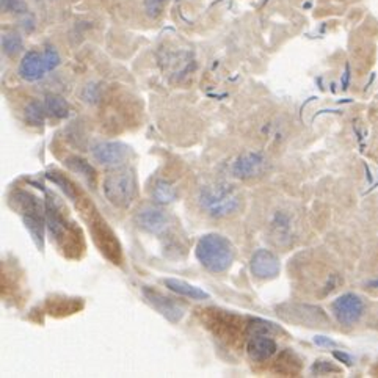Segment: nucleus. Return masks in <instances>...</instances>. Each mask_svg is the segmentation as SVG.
<instances>
[{"instance_id": "ddd939ff", "label": "nucleus", "mask_w": 378, "mask_h": 378, "mask_svg": "<svg viewBox=\"0 0 378 378\" xmlns=\"http://www.w3.org/2000/svg\"><path fill=\"white\" fill-rule=\"evenodd\" d=\"M278 350L276 342L272 339V336L267 334H254L249 337L247 344V352L249 360L254 363H264L270 360Z\"/></svg>"}, {"instance_id": "39448f33", "label": "nucleus", "mask_w": 378, "mask_h": 378, "mask_svg": "<svg viewBox=\"0 0 378 378\" xmlns=\"http://www.w3.org/2000/svg\"><path fill=\"white\" fill-rule=\"evenodd\" d=\"M90 231L100 253L113 264H121V245L109 225L103 220H94L90 225Z\"/></svg>"}, {"instance_id": "cd10ccee", "label": "nucleus", "mask_w": 378, "mask_h": 378, "mask_svg": "<svg viewBox=\"0 0 378 378\" xmlns=\"http://www.w3.org/2000/svg\"><path fill=\"white\" fill-rule=\"evenodd\" d=\"M150 2H156V4H159L162 6V5H164L165 0H150Z\"/></svg>"}, {"instance_id": "b1692460", "label": "nucleus", "mask_w": 378, "mask_h": 378, "mask_svg": "<svg viewBox=\"0 0 378 378\" xmlns=\"http://www.w3.org/2000/svg\"><path fill=\"white\" fill-rule=\"evenodd\" d=\"M336 366H333V364H330L328 361H317L314 366H313V372H317L319 375H323V374H328V372H337Z\"/></svg>"}, {"instance_id": "aec40b11", "label": "nucleus", "mask_w": 378, "mask_h": 378, "mask_svg": "<svg viewBox=\"0 0 378 378\" xmlns=\"http://www.w3.org/2000/svg\"><path fill=\"white\" fill-rule=\"evenodd\" d=\"M44 110L46 107H43L39 103H30L25 107V121L30 126H43L44 123Z\"/></svg>"}, {"instance_id": "412c9836", "label": "nucleus", "mask_w": 378, "mask_h": 378, "mask_svg": "<svg viewBox=\"0 0 378 378\" xmlns=\"http://www.w3.org/2000/svg\"><path fill=\"white\" fill-rule=\"evenodd\" d=\"M2 49L6 56H16L22 49V39L15 32H8L2 35Z\"/></svg>"}, {"instance_id": "f257e3e1", "label": "nucleus", "mask_w": 378, "mask_h": 378, "mask_svg": "<svg viewBox=\"0 0 378 378\" xmlns=\"http://www.w3.org/2000/svg\"><path fill=\"white\" fill-rule=\"evenodd\" d=\"M235 256L231 240L220 234H206L197 244V259L212 273H223L233 266Z\"/></svg>"}, {"instance_id": "2eb2a0df", "label": "nucleus", "mask_w": 378, "mask_h": 378, "mask_svg": "<svg viewBox=\"0 0 378 378\" xmlns=\"http://www.w3.org/2000/svg\"><path fill=\"white\" fill-rule=\"evenodd\" d=\"M164 285L170 289L171 292L182 295V296H187V299H192V300H207L209 299L207 292H204V290L197 287V286H192L190 282H187V281L168 278L164 281Z\"/></svg>"}, {"instance_id": "9d476101", "label": "nucleus", "mask_w": 378, "mask_h": 378, "mask_svg": "<svg viewBox=\"0 0 378 378\" xmlns=\"http://www.w3.org/2000/svg\"><path fill=\"white\" fill-rule=\"evenodd\" d=\"M249 267H252V273L259 280H273L281 270L280 259L268 249H258L253 254Z\"/></svg>"}, {"instance_id": "dca6fc26", "label": "nucleus", "mask_w": 378, "mask_h": 378, "mask_svg": "<svg viewBox=\"0 0 378 378\" xmlns=\"http://www.w3.org/2000/svg\"><path fill=\"white\" fill-rule=\"evenodd\" d=\"M46 112L57 119H65L70 115V105L58 94H47L44 99Z\"/></svg>"}, {"instance_id": "423d86ee", "label": "nucleus", "mask_w": 378, "mask_h": 378, "mask_svg": "<svg viewBox=\"0 0 378 378\" xmlns=\"http://www.w3.org/2000/svg\"><path fill=\"white\" fill-rule=\"evenodd\" d=\"M141 294H143L146 301L150 303V305L156 309L157 313H160L170 322L178 323L179 320H182V317H184L187 306L182 301L174 300L171 299V296H167L164 294H160L159 290L151 289L148 286L141 289Z\"/></svg>"}, {"instance_id": "a878e982", "label": "nucleus", "mask_w": 378, "mask_h": 378, "mask_svg": "<svg viewBox=\"0 0 378 378\" xmlns=\"http://www.w3.org/2000/svg\"><path fill=\"white\" fill-rule=\"evenodd\" d=\"M334 356L337 358V360H341V361H346V364H348V366H350V364H352V358H350L348 355H346V353H341V352H334Z\"/></svg>"}, {"instance_id": "4468645a", "label": "nucleus", "mask_w": 378, "mask_h": 378, "mask_svg": "<svg viewBox=\"0 0 378 378\" xmlns=\"http://www.w3.org/2000/svg\"><path fill=\"white\" fill-rule=\"evenodd\" d=\"M47 72V67L44 63L43 53L37 51L27 52L24 58L19 65V76H21L27 82H37V80L43 79Z\"/></svg>"}, {"instance_id": "9b49d317", "label": "nucleus", "mask_w": 378, "mask_h": 378, "mask_svg": "<svg viewBox=\"0 0 378 378\" xmlns=\"http://www.w3.org/2000/svg\"><path fill=\"white\" fill-rule=\"evenodd\" d=\"M267 168V159L261 152H245L233 167V173L239 179H252L261 176Z\"/></svg>"}, {"instance_id": "0eeeda50", "label": "nucleus", "mask_w": 378, "mask_h": 378, "mask_svg": "<svg viewBox=\"0 0 378 378\" xmlns=\"http://www.w3.org/2000/svg\"><path fill=\"white\" fill-rule=\"evenodd\" d=\"M332 309L336 320L341 325L352 327L360 322L364 314V301L361 300V296L355 294H344L333 301Z\"/></svg>"}, {"instance_id": "f3484780", "label": "nucleus", "mask_w": 378, "mask_h": 378, "mask_svg": "<svg viewBox=\"0 0 378 378\" xmlns=\"http://www.w3.org/2000/svg\"><path fill=\"white\" fill-rule=\"evenodd\" d=\"M65 164L67 165L70 170H72L74 173L80 174V176H84L86 181L94 182L96 179V171H94V168L89 164V162L80 159V157H70Z\"/></svg>"}, {"instance_id": "6ab92c4d", "label": "nucleus", "mask_w": 378, "mask_h": 378, "mask_svg": "<svg viewBox=\"0 0 378 378\" xmlns=\"http://www.w3.org/2000/svg\"><path fill=\"white\" fill-rule=\"evenodd\" d=\"M47 178H49L52 182H56L57 185H60V188H62V190L66 193L67 198H71L72 201H77L79 190L76 184H72V182L67 178H65L62 173L51 171V173H47Z\"/></svg>"}, {"instance_id": "5701e85b", "label": "nucleus", "mask_w": 378, "mask_h": 378, "mask_svg": "<svg viewBox=\"0 0 378 378\" xmlns=\"http://www.w3.org/2000/svg\"><path fill=\"white\" fill-rule=\"evenodd\" d=\"M43 58H44L46 67H47V72L56 70L60 63V56H58V52L53 49V47H47V49L43 52Z\"/></svg>"}, {"instance_id": "6e6552de", "label": "nucleus", "mask_w": 378, "mask_h": 378, "mask_svg": "<svg viewBox=\"0 0 378 378\" xmlns=\"http://www.w3.org/2000/svg\"><path fill=\"white\" fill-rule=\"evenodd\" d=\"M278 315L285 320L300 323V325L317 327L320 323H327V315L320 308L309 305H282L278 308Z\"/></svg>"}, {"instance_id": "f8f14e48", "label": "nucleus", "mask_w": 378, "mask_h": 378, "mask_svg": "<svg viewBox=\"0 0 378 378\" xmlns=\"http://www.w3.org/2000/svg\"><path fill=\"white\" fill-rule=\"evenodd\" d=\"M137 223L140 228H143L145 231L151 234H164L168 231V228L171 226V219L165 211L162 209L146 207L143 211H140L137 215Z\"/></svg>"}, {"instance_id": "393cba45", "label": "nucleus", "mask_w": 378, "mask_h": 378, "mask_svg": "<svg viewBox=\"0 0 378 378\" xmlns=\"http://www.w3.org/2000/svg\"><path fill=\"white\" fill-rule=\"evenodd\" d=\"M314 342L317 344V346H323V347H334L336 342H333L332 339H328V337L325 336H317Z\"/></svg>"}, {"instance_id": "20e7f679", "label": "nucleus", "mask_w": 378, "mask_h": 378, "mask_svg": "<svg viewBox=\"0 0 378 378\" xmlns=\"http://www.w3.org/2000/svg\"><path fill=\"white\" fill-rule=\"evenodd\" d=\"M11 201L16 202V209L19 211V214H21L27 229L30 231L32 239L35 240V244L39 248H43L44 215L38 198L33 197L29 192L18 190L11 197Z\"/></svg>"}, {"instance_id": "7ed1b4c3", "label": "nucleus", "mask_w": 378, "mask_h": 378, "mask_svg": "<svg viewBox=\"0 0 378 378\" xmlns=\"http://www.w3.org/2000/svg\"><path fill=\"white\" fill-rule=\"evenodd\" d=\"M103 190L105 198L115 207H129L137 195V178L129 168L118 167L105 176Z\"/></svg>"}, {"instance_id": "1a4fd4ad", "label": "nucleus", "mask_w": 378, "mask_h": 378, "mask_svg": "<svg viewBox=\"0 0 378 378\" xmlns=\"http://www.w3.org/2000/svg\"><path fill=\"white\" fill-rule=\"evenodd\" d=\"M91 154L98 164L110 168H118L129 157L131 150L129 146L119 143V141H103V143L93 146Z\"/></svg>"}, {"instance_id": "4be33fe9", "label": "nucleus", "mask_w": 378, "mask_h": 378, "mask_svg": "<svg viewBox=\"0 0 378 378\" xmlns=\"http://www.w3.org/2000/svg\"><path fill=\"white\" fill-rule=\"evenodd\" d=\"M280 328L275 327V323L262 320V319H254L248 323V333L254 336V334H267L272 336L273 333H278Z\"/></svg>"}, {"instance_id": "f03ea898", "label": "nucleus", "mask_w": 378, "mask_h": 378, "mask_svg": "<svg viewBox=\"0 0 378 378\" xmlns=\"http://www.w3.org/2000/svg\"><path fill=\"white\" fill-rule=\"evenodd\" d=\"M200 204L212 217H228L240 207V197L233 185L220 182V184L206 185L200 192Z\"/></svg>"}, {"instance_id": "a211bd4d", "label": "nucleus", "mask_w": 378, "mask_h": 378, "mask_svg": "<svg viewBox=\"0 0 378 378\" xmlns=\"http://www.w3.org/2000/svg\"><path fill=\"white\" fill-rule=\"evenodd\" d=\"M152 197L160 204H170L174 200H176V190L174 187L168 184L167 181H157L156 185L152 188Z\"/></svg>"}, {"instance_id": "bb28decb", "label": "nucleus", "mask_w": 378, "mask_h": 378, "mask_svg": "<svg viewBox=\"0 0 378 378\" xmlns=\"http://www.w3.org/2000/svg\"><path fill=\"white\" fill-rule=\"evenodd\" d=\"M369 286L372 287V289H378V280H374V281H370L369 282Z\"/></svg>"}]
</instances>
